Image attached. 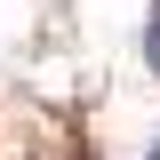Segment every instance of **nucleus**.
Returning a JSON list of instances; mask_svg holds the SVG:
<instances>
[{"instance_id":"f03ea898","label":"nucleus","mask_w":160,"mask_h":160,"mask_svg":"<svg viewBox=\"0 0 160 160\" xmlns=\"http://www.w3.org/2000/svg\"><path fill=\"white\" fill-rule=\"evenodd\" d=\"M152 160H160V152H152Z\"/></svg>"},{"instance_id":"f257e3e1","label":"nucleus","mask_w":160,"mask_h":160,"mask_svg":"<svg viewBox=\"0 0 160 160\" xmlns=\"http://www.w3.org/2000/svg\"><path fill=\"white\" fill-rule=\"evenodd\" d=\"M144 64H152V80H160V8L144 16Z\"/></svg>"}]
</instances>
